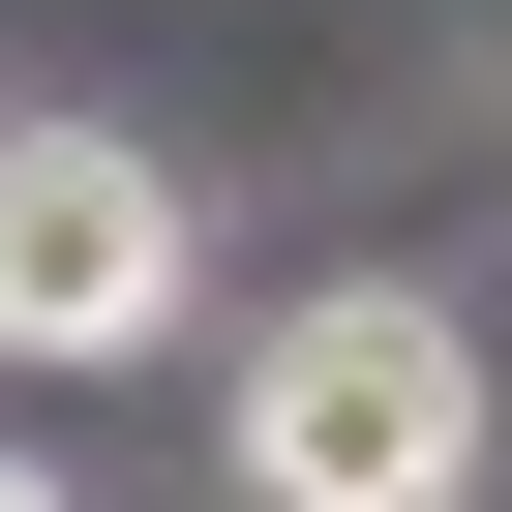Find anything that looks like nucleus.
<instances>
[{
    "mask_svg": "<svg viewBox=\"0 0 512 512\" xmlns=\"http://www.w3.org/2000/svg\"><path fill=\"white\" fill-rule=\"evenodd\" d=\"M482 482V332L452 302H302L272 362H241V512H452Z\"/></svg>",
    "mask_w": 512,
    "mask_h": 512,
    "instance_id": "obj_1",
    "label": "nucleus"
},
{
    "mask_svg": "<svg viewBox=\"0 0 512 512\" xmlns=\"http://www.w3.org/2000/svg\"><path fill=\"white\" fill-rule=\"evenodd\" d=\"M181 332V181L121 121H0V362H151Z\"/></svg>",
    "mask_w": 512,
    "mask_h": 512,
    "instance_id": "obj_2",
    "label": "nucleus"
},
{
    "mask_svg": "<svg viewBox=\"0 0 512 512\" xmlns=\"http://www.w3.org/2000/svg\"><path fill=\"white\" fill-rule=\"evenodd\" d=\"M0 512H61V482H31V452H0Z\"/></svg>",
    "mask_w": 512,
    "mask_h": 512,
    "instance_id": "obj_3",
    "label": "nucleus"
}]
</instances>
